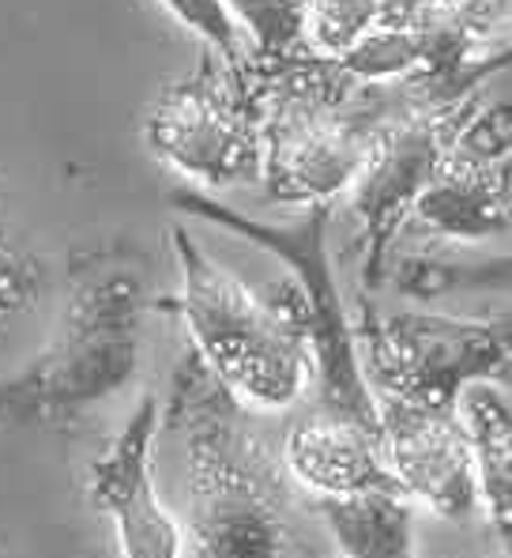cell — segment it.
<instances>
[{
	"label": "cell",
	"mask_w": 512,
	"mask_h": 558,
	"mask_svg": "<svg viewBox=\"0 0 512 558\" xmlns=\"http://www.w3.org/2000/svg\"><path fill=\"white\" fill-rule=\"evenodd\" d=\"M385 0H305L302 46L340 61L381 23Z\"/></svg>",
	"instance_id": "obj_15"
},
{
	"label": "cell",
	"mask_w": 512,
	"mask_h": 558,
	"mask_svg": "<svg viewBox=\"0 0 512 558\" xmlns=\"http://www.w3.org/2000/svg\"><path fill=\"white\" fill-rule=\"evenodd\" d=\"M456 415L464 423L471 461L478 480V506L490 524L509 539L512 521V412L509 397L493 381H471L456 397Z\"/></svg>",
	"instance_id": "obj_13"
},
{
	"label": "cell",
	"mask_w": 512,
	"mask_h": 558,
	"mask_svg": "<svg viewBox=\"0 0 512 558\" xmlns=\"http://www.w3.org/2000/svg\"><path fill=\"white\" fill-rule=\"evenodd\" d=\"M170 204L196 219H208L215 227L249 238L260 250L276 253L294 276L305 302V332L313 351V377L320 381V412L351 418L369 430H377V400L369 392L354 348V325L343 306L340 279L328 253V223H332V201L309 204L298 223H260L230 204L215 201L200 185L173 189Z\"/></svg>",
	"instance_id": "obj_5"
},
{
	"label": "cell",
	"mask_w": 512,
	"mask_h": 558,
	"mask_svg": "<svg viewBox=\"0 0 512 558\" xmlns=\"http://www.w3.org/2000/svg\"><path fill=\"white\" fill-rule=\"evenodd\" d=\"M159 423L185 446V532L200 558H287L294 495L283 453L193 348Z\"/></svg>",
	"instance_id": "obj_1"
},
{
	"label": "cell",
	"mask_w": 512,
	"mask_h": 558,
	"mask_svg": "<svg viewBox=\"0 0 512 558\" xmlns=\"http://www.w3.org/2000/svg\"><path fill=\"white\" fill-rule=\"evenodd\" d=\"M317 510L343 558H415V510L407 495L366 490L317 498Z\"/></svg>",
	"instance_id": "obj_14"
},
{
	"label": "cell",
	"mask_w": 512,
	"mask_h": 558,
	"mask_svg": "<svg viewBox=\"0 0 512 558\" xmlns=\"http://www.w3.org/2000/svg\"><path fill=\"white\" fill-rule=\"evenodd\" d=\"M287 475L298 480L317 498L366 495V490H392L403 495L392 480L381 453V434L351 418L317 412L291 426L283 446Z\"/></svg>",
	"instance_id": "obj_12"
},
{
	"label": "cell",
	"mask_w": 512,
	"mask_h": 558,
	"mask_svg": "<svg viewBox=\"0 0 512 558\" xmlns=\"http://www.w3.org/2000/svg\"><path fill=\"white\" fill-rule=\"evenodd\" d=\"M162 8L188 27L215 57H222L227 64H242V27H237L234 12L227 8V0H159Z\"/></svg>",
	"instance_id": "obj_18"
},
{
	"label": "cell",
	"mask_w": 512,
	"mask_h": 558,
	"mask_svg": "<svg viewBox=\"0 0 512 558\" xmlns=\"http://www.w3.org/2000/svg\"><path fill=\"white\" fill-rule=\"evenodd\" d=\"M478 102H483L478 92L449 106L411 102L377 129L358 174L346 185L351 211L358 219L362 283L369 291L385 283L388 253H392L395 234L407 223L411 204L441 167L444 151L464 129V121L478 110Z\"/></svg>",
	"instance_id": "obj_8"
},
{
	"label": "cell",
	"mask_w": 512,
	"mask_h": 558,
	"mask_svg": "<svg viewBox=\"0 0 512 558\" xmlns=\"http://www.w3.org/2000/svg\"><path fill=\"white\" fill-rule=\"evenodd\" d=\"M249 72L260 95V185L271 204L309 208L340 196L377 129L403 106L426 102L411 80L362 84L305 46L279 61L249 57Z\"/></svg>",
	"instance_id": "obj_2"
},
{
	"label": "cell",
	"mask_w": 512,
	"mask_h": 558,
	"mask_svg": "<svg viewBox=\"0 0 512 558\" xmlns=\"http://www.w3.org/2000/svg\"><path fill=\"white\" fill-rule=\"evenodd\" d=\"M147 144L204 189L260 182V95L249 57L227 64L204 49L193 76L170 84L147 118Z\"/></svg>",
	"instance_id": "obj_7"
},
{
	"label": "cell",
	"mask_w": 512,
	"mask_h": 558,
	"mask_svg": "<svg viewBox=\"0 0 512 558\" xmlns=\"http://www.w3.org/2000/svg\"><path fill=\"white\" fill-rule=\"evenodd\" d=\"M181 260L178 314L185 317L193 351L204 366L256 412L294 404L313 381V351L305 332V302L294 279L256 294L234 272L215 265L185 227H173Z\"/></svg>",
	"instance_id": "obj_4"
},
{
	"label": "cell",
	"mask_w": 512,
	"mask_h": 558,
	"mask_svg": "<svg viewBox=\"0 0 512 558\" xmlns=\"http://www.w3.org/2000/svg\"><path fill=\"white\" fill-rule=\"evenodd\" d=\"M159 400L139 397L125 430L90 464V502L110 517L125 558H181V524L155 487Z\"/></svg>",
	"instance_id": "obj_10"
},
{
	"label": "cell",
	"mask_w": 512,
	"mask_h": 558,
	"mask_svg": "<svg viewBox=\"0 0 512 558\" xmlns=\"http://www.w3.org/2000/svg\"><path fill=\"white\" fill-rule=\"evenodd\" d=\"M227 8L256 43L253 61H279L302 46L305 0H227Z\"/></svg>",
	"instance_id": "obj_16"
},
{
	"label": "cell",
	"mask_w": 512,
	"mask_h": 558,
	"mask_svg": "<svg viewBox=\"0 0 512 558\" xmlns=\"http://www.w3.org/2000/svg\"><path fill=\"white\" fill-rule=\"evenodd\" d=\"M509 260H490L483 268H456V265H437V260H403L400 265V291L415 294V299H434L452 287H471L478 283V276H486L490 283H505Z\"/></svg>",
	"instance_id": "obj_19"
},
{
	"label": "cell",
	"mask_w": 512,
	"mask_h": 558,
	"mask_svg": "<svg viewBox=\"0 0 512 558\" xmlns=\"http://www.w3.org/2000/svg\"><path fill=\"white\" fill-rule=\"evenodd\" d=\"M426 231L452 242H493L509 234V159L475 155L452 140L441 167L411 204ZM407 216V219H411Z\"/></svg>",
	"instance_id": "obj_11"
},
{
	"label": "cell",
	"mask_w": 512,
	"mask_h": 558,
	"mask_svg": "<svg viewBox=\"0 0 512 558\" xmlns=\"http://www.w3.org/2000/svg\"><path fill=\"white\" fill-rule=\"evenodd\" d=\"M144 359V279L125 253L72 257L57 340L0 385V426H69L136 381Z\"/></svg>",
	"instance_id": "obj_3"
},
{
	"label": "cell",
	"mask_w": 512,
	"mask_h": 558,
	"mask_svg": "<svg viewBox=\"0 0 512 558\" xmlns=\"http://www.w3.org/2000/svg\"><path fill=\"white\" fill-rule=\"evenodd\" d=\"M377 434L388 472L411 502L449 521H464L478 506L475 461L456 412L377 400Z\"/></svg>",
	"instance_id": "obj_9"
},
{
	"label": "cell",
	"mask_w": 512,
	"mask_h": 558,
	"mask_svg": "<svg viewBox=\"0 0 512 558\" xmlns=\"http://www.w3.org/2000/svg\"><path fill=\"white\" fill-rule=\"evenodd\" d=\"M354 348L374 400L456 412L464 385H509V314H377L369 302H362Z\"/></svg>",
	"instance_id": "obj_6"
},
{
	"label": "cell",
	"mask_w": 512,
	"mask_h": 558,
	"mask_svg": "<svg viewBox=\"0 0 512 558\" xmlns=\"http://www.w3.org/2000/svg\"><path fill=\"white\" fill-rule=\"evenodd\" d=\"M42 287H46L42 260L12 234L8 219L0 216V325L27 314L42 299Z\"/></svg>",
	"instance_id": "obj_17"
}]
</instances>
